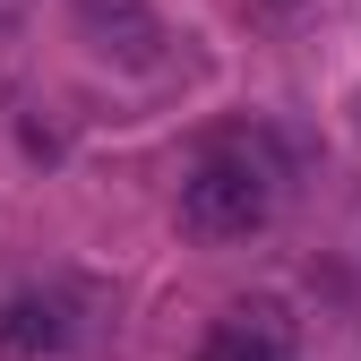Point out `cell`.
Listing matches in <instances>:
<instances>
[{
    "label": "cell",
    "mask_w": 361,
    "mask_h": 361,
    "mask_svg": "<svg viewBox=\"0 0 361 361\" xmlns=\"http://www.w3.org/2000/svg\"><path fill=\"white\" fill-rule=\"evenodd\" d=\"M78 9V35H86V52L112 61V69H164V18L147 9V0H69Z\"/></svg>",
    "instance_id": "2"
},
{
    "label": "cell",
    "mask_w": 361,
    "mask_h": 361,
    "mask_svg": "<svg viewBox=\"0 0 361 361\" xmlns=\"http://www.w3.org/2000/svg\"><path fill=\"white\" fill-rule=\"evenodd\" d=\"M198 361H293V327H284V310H224V319L207 327Z\"/></svg>",
    "instance_id": "3"
},
{
    "label": "cell",
    "mask_w": 361,
    "mask_h": 361,
    "mask_svg": "<svg viewBox=\"0 0 361 361\" xmlns=\"http://www.w3.org/2000/svg\"><path fill=\"white\" fill-rule=\"evenodd\" d=\"M69 319H61V293H18L0 301V353H61Z\"/></svg>",
    "instance_id": "4"
},
{
    "label": "cell",
    "mask_w": 361,
    "mask_h": 361,
    "mask_svg": "<svg viewBox=\"0 0 361 361\" xmlns=\"http://www.w3.org/2000/svg\"><path fill=\"white\" fill-rule=\"evenodd\" d=\"M267 215H276V164L250 147H215L180 180V224L198 241H250Z\"/></svg>",
    "instance_id": "1"
}]
</instances>
